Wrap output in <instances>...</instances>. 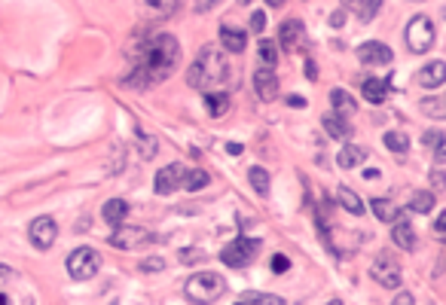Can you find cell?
Listing matches in <instances>:
<instances>
[{"label": "cell", "mask_w": 446, "mask_h": 305, "mask_svg": "<svg viewBox=\"0 0 446 305\" xmlns=\"http://www.w3.org/2000/svg\"><path fill=\"white\" fill-rule=\"evenodd\" d=\"M181 61V43L172 34H153L150 40H144L138 49H134V67L125 76V86L134 89H150L165 83L168 76L174 74Z\"/></svg>", "instance_id": "1"}, {"label": "cell", "mask_w": 446, "mask_h": 305, "mask_svg": "<svg viewBox=\"0 0 446 305\" xmlns=\"http://www.w3.org/2000/svg\"><path fill=\"white\" fill-rule=\"evenodd\" d=\"M226 76H230V61H226L223 49L217 46H202V52L196 55V61L187 70L190 89H199V92L217 89L221 83H226Z\"/></svg>", "instance_id": "2"}, {"label": "cell", "mask_w": 446, "mask_h": 305, "mask_svg": "<svg viewBox=\"0 0 446 305\" xmlns=\"http://www.w3.org/2000/svg\"><path fill=\"white\" fill-rule=\"evenodd\" d=\"M183 293H187L190 302L211 305V302L223 299L226 281H223V275H217V272H196L187 278V284H183Z\"/></svg>", "instance_id": "3"}, {"label": "cell", "mask_w": 446, "mask_h": 305, "mask_svg": "<svg viewBox=\"0 0 446 305\" xmlns=\"http://www.w3.org/2000/svg\"><path fill=\"white\" fill-rule=\"evenodd\" d=\"M260 253V238H247V235H239L232 238L230 244L221 251V262L226 269H245L247 262Z\"/></svg>", "instance_id": "4"}, {"label": "cell", "mask_w": 446, "mask_h": 305, "mask_svg": "<svg viewBox=\"0 0 446 305\" xmlns=\"http://www.w3.org/2000/svg\"><path fill=\"white\" fill-rule=\"evenodd\" d=\"M65 269L74 281H92L98 275V269H101V257L92 247H77V251L68 253Z\"/></svg>", "instance_id": "5"}, {"label": "cell", "mask_w": 446, "mask_h": 305, "mask_svg": "<svg viewBox=\"0 0 446 305\" xmlns=\"http://www.w3.org/2000/svg\"><path fill=\"white\" fill-rule=\"evenodd\" d=\"M110 244L116 247V251H141V247H147V244H156V235H153L150 229H144V226L119 223L116 229L110 232Z\"/></svg>", "instance_id": "6"}, {"label": "cell", "mask_w": 446, "mask_h": 305, "mask_svg": "<svg viewBox=\"0 0 446 305\" xmlns=\"http://www.w3.org/2000/svg\"><path fill=\"white\" fill-rule=\"evenodd\" d=\"M370 278L376 281V284H382L385 290H398L401 281H403V272H401L398 260H394L388 251H382L370 262Z\"/></svg>", "instance_id": "7"}, {"label": "cell", "mask_w": 446, "mask_h": 305, "mask_svg": "<svg viewBox=\"0 0 446 305\" xmlns=\"http://www.w3.org/2000/svg\"><path fill=\"white\" fill-rule=\"evenodd\" d=\"M437 40V31H434V22L428 16H413L407 25V46L409 52H428Z\"/></svg>", "instance_id": "8"}, {"label": "cell", "mask_w": 446, "mask_h": 305, "mask_svg": "<svg viewBox=\"0 0 446 305\" xmlns=\"http://www.w3.org/2000/svg\"><path fill=\"white\" fill-rule=\"evenodd\" d=\"M28 238H31V244L37 247V251H49V247L55 244V238H59V223H55V220L49 217V214L31 220Z\"/></svg>", "instance_id": "9"}, {"label": "cell", "mask_w": 446, "mask_h": 305, "mask_svg": "<svg viewBox=\"0 0 446 305\" xmlns=\"http://www.w3.org/2000/svg\"><path fill=\"white\" fill-rule=\"evenodd\" d=\"M394 52L388 49L385 43H379V40H367V43L358 46V61L364 67H382V65H392Z\"/></svg>", "instance_id": "10"}, {"label": "cell", "mask_w": 446, "mask_h": 305, "mask_svg": "<svg viewBox=\"0 0 446 305\" xmlns=\"http://www.w3.org/2000/svg\"><path fill=\"white\" fill-rule=\"evenodd\" d=\"M183 174H187V168L172 162V165H165L162 171H156V183H153V187H156L159 196H172L183 187Z\"/></svg>", "instance_id": "11"}, {"label": "cell", "mask_w": 446, "mask_h": 305, "mask_svg": "<svg viewBox=\"0 0 446 305\" xmlns=\"http://www.w3.org/2000/svg\"><path fill=\"white\" fill-rule=\"evenodd\" d=\"M254 89H257V95L263 98V101H275V98H278V76H275V67L260 65L254 70Z\"/></svg>", "instance_id": "12"}, {"label": "cell", "mask_w": 446, "mask_h": 305, "mask_svg": "<svg viewBox=\"0 0 446 305\" xmlns=\"http://www.w3.org/2000/svg\"><path fill=\"white\" fill-rule=\"evenodd\" d=\"M141 10L153 22H165V19H172L178 12V0H141Z\"/></svg>", "instance_id": "13"}, {"label": "cell", "mask_w": 446, "mask_h": 305, "mask_svg": "<svg viewBox=\"0 0 446 305\" xmlns=\"http://www.w3.org/2000/svg\"><path fill=\"white\" fill-rule=\"evenodd\" d=\"M303 43V22H296V19H287V22H281L278 28V46L281 49H300Z\"/></svg>", "instance_id": "14"}, {"label": "cell", "mask_w": 446, "mask_h": 305, "mask_svg": "<svg viewBox=\"0 0 446 305\" xmlns=\"http://www.w3.org/2000/svg\"><path fill=\"white\" fill-rule=\"evenodd\" d=\"M446 83V65L443 61H431L419 70V86L422 89H440Z\"/></svg>", "instance_id": "15"}, {"label": "cell", "mask_w": 446, "mask_h": 305, "mask_svg": "<svg viewBox=\"0 0 446 305\" xmlns=\"http://www.w3.org/2000/svg\"><path fill=\"white\" fill-rule=\"evenodd\" d=\"M392 241L401 247V251H416V232H413V226L407 223V217H401L392 223Z\"/></svg>", "instance_id": "16"}, {"label": "cell", "mask_w": 446, "mask_h": 305, "mask_svg": "<svg viewBox=\"0 0 446 305\" xmlns=\"http://www.w3.org/2000/svg\"><path fill=\"white\" fill-rule=\"evenodd\" d=\"M321 125H324V132H327L330 138H336V140H349V138H352L349 119L339 116V113H327V116L321 119Z\"/></svg>", "instance_id": "17"}, {"label": "cell", "mask_w": 446, "mask_h": 305, "mask_svg": "<svg viewBox=\"0 0 446 305\" xmlns=\"http://www.w3.org/2000/svg\"><path fill=\"white\" fill-rule=\"evenodd\" d=\"M343 3L349 12H355L361 22H373L376 12L382 10V0H343Z\"/></svg>", "instance_id": "18"}, {"label": "cell", "mask_w": 446, "mask_h": 305, "mask_svg": "<svg viewBox=\"0 0 446 305\" xmlns=\"http://www.w3.org/2000/svg\"><path fill=\"white\" fill-rule=\"evenodd\" d=\"M373 214H376V220H382V223H388L392 226L394 220H401V217H407L403 211L398 208V202H392V198H373Z\"/></svg>", "instance_id": "19"}, {"label": "cell", "mask_w": 446, "mask_h": 305, "mask_svg": "<svg viewBox=\"0 0 446 305\" xmlns=\"http://www.w3.org/2000/svg\"><path fill=\"white\" fill-rule=\"evenodd\" d=\"M330 107H334V113H339V116L349 119V116H355V113H358V101L345 89H334V92H330Z\"/></svg>", "instance_id": "20"}, {"label": "cell", "mask_w": 446, "mask_h": 305, "mask_svg": "<svg viewBox=\"0 0 446 305\" xmlns=\"http://www.w3.org/2000/svg\"><path fill=\"white\" fill-rule=\"evenodd\" d=\"M388 86H392V80H364L361 83V92H364V98L370 104H385L388 101Z\"/></svg>", "instance_id": "21"}, {"label": "cell", "mask_w": 446, "mask_h": 305, "mask_svg": "<svg viewBox=\"0 0 446 305\" xmlns=\"http://www.w3.org/2000/svg\"><path fill=\"white\" fill-rule=\"evenodd\" d=\"M221 43H223L226 52H245V46H247V34H245V31H239V28L223 25V28H221Z\"/></svg>", "instance_id": "22"}, {"label": "cell", "mask_w": 446, "mask_h": 305, "mask_svg": "<svg viewBox=\"0 0 446 305\" xmlns=\"http://www.w3.org/2000/svg\"><path fill=\"white\" fill-rule=\"evenodd\" d=\"M101 217L108 220L110 226H119V223H125V217H129V202H123V198H110V202H104V208H101Z\"/></svg>", "instance_id": "23"}, {"label": "cell", "mask_w": 446, "mask_h": 305, "mask_svg": "<svg viewBox=\"0 0 446 305\" xmlns=\"http://www.w3.org/2000/svg\"><path fill=\"white\" fill-rule=\"evenodd\" d=\"M364 159H367V147H343L336 156V165L343 168V171H352V168H358Z\"/></svg>", "instance_id": "24"}, {"label": "cell", "mask_w": 446, "mask_h": 305, "mask_svg": "<svg viewBox=\"0 0 446 305\" xmlns=\"http://www.w3.org/2000/svg\"><path fill=\"white\" fill-rule=\"evenodd\" d=\"M336 202L343 204V208L349 211L352 217H361V214H364V202H361L358 193H352L349 187H339V189H336Z\"/></svg>", "instance_id": "25"}, {"label": "cell", "mask_w": 446, "mask_h": 305, "mask_svg": "<svg viewBox=\"0 0 446 305\" xmlns=\"http://www.w3.org/2000/svg\"><path fill=\"white\" fill-rule=\"evenodd\" d=\"M205 107H208L211 116H223L226 110H230V95H223V92H214V89H208L205 92Z\"/></svg>", "instance_id": "26"}, {"label": "cell", "mask_w": 446, "mask_h": 305, "mask_svg": "<svg viewBox=\"0 0 446 305\" xmlns=\"http://www.w3.org/2000/svg\"><path fill=\"white\" fill-rule=\"evenodd\" d=\"M437 204V196L428 193V189H422V193H413L409 198V211H416V214H431Z\"/></svg>", "instance_id": "27"}, {"label": "cell", "mask_w": 446, "mask_h": 305, "mask_svg": "<svg viewBox=\"0 0 446 305\" xmlns=\"http://www.w3.org/2000/svg\"><path fill=\"white\" fill-rule=\"evenodd\" d=\"M247 180H251V187L257 196H263V198L269 196V171L266 168H260V165L247 168Z\"/></svg>", "instance_id": "28"}, {"label": "cell", "mask_w": 446, "mask_h": 305, "mask_svg": "<svg viewBox=\"0 0 446 305\" xmlns=\"http://www.w3.org/2000/svg\"><path fill=\"white\" fill-rule=\"evenodd\" d=\"M382 140H385V147L394 156H407L409 153V138L403 132H385V138H382Z\"/></svg>", "instance_id": "29"}, {"label": "cell", "mask_w": 446, "mask_h": 305, "mask_svg": "<svg viewBox=\"0 0 446 305\" xmlns=\"http://www.w3.org/2000/svg\"><path fill=\"white\" fill-rule=\"evenodd\" d=\"M208 171H202V168H193V171H187L183 174V187L190 189V193H199V189L208 187Z\"/></svg>", "instance_id": "30"}, {"label": "cell", "mask_w": 446, "mask_h": 305, "mask_svg": "<svg viewBox=\"0 0 446 305\" xmlns=\"http://www.w3.org/2000/svg\"><path fill=\"white\" fill-rule=\"evenodd\" d=\"M422 113L425 116H431V119H446V104H443V98H437V95H431V98H425L422 101Z\"/></svg>", "instance_id": "31"}, {"label": "cell", "mask_w": 446, "mask_h": 305, "mask_svg": "<svg viewBox=\"0 0 446 305\" xmlns=\"http://www.w3.org/2000/svg\"><path fill=\"white\" fill-rule=\"evenodd\" d=\"M239 302H251V305H285V299L275 293H260V290H251V293H245Z\"/></svg>", "instance_id": "32"}, {"label": "cell", "mask_w": 446, "mask_h": 305, "mask_svg": "<svg viewBox=\"0 0 446 305\" xmlns=\"http://www.w3.org/2000/svg\"><path fill=\"white\" fill-rule=\"evenodd\" d=\"M257 55H260V65H269V67L278 65V49H275L272 40H260Z\"/></svg>", "instance_id": "33"}, {"label": "cell", "mask_w": 446, "mask_h": 305, "mask_svg": "<svg viewBox=\"0 0 446 305\" xmlns=\"http://www.w3.org/2000/svg\"><path fill=\"white\" fill-rule=\"evenodd\" d=\"M134 134H138V140H141V156H144V159L156 156V150H159V147H156V138H147V132H144V129H138Z\"/></svg>", "instance_id": "34"}, {"label": "cell", "mask_w": 446, "mask_h": 305, "mask_svg": "<svg viewBox=\"0 0 446 305\" xmlns=\"http://www.w3.org/2000/svg\"><path fill=\"white\" fill-rule=\"evenodd\" d=\"M269 269H272V272H275V275H285V272H287V269H290V260L285 257V253H275V257H272V260H269Z\"/></svg>", "instance_id": "35"}, {"label": "cell", "mask_w": 446, "mask_h": 305, "mask_svg": "<svg viewBox=\"0 0 446 305\" xmlns=\"http://www.w3.org/2000/svg\"><path fill=\"white\" fill-rule=\"evenodd\" d=\"M162 269H165V260H162V257H150V260L141 262V272H147V275L162 272Z\"/></svg>", "instance_id": "36"}, {"label": "cell", "mask_w": 446, "mask_h": 305, "mask_svg": "<svg viewBox=\"0 0 446 305\" xmlns=\"http://www.w3.org/2000/svg\"><path fill=\"white\" fill-rule=\"evenodd\" d=\"M251 31H254V34H263V31H266V12H263V10L251 12Z\"/></svg>", "instance_id": "37"}, {"label": "cell", "mask_w": 446, "mask_h": 305, "mask_svg": "<svg viewBox=\"0 0 446 305\" xmlns=\"http://www.w3.org/2000/svg\"><path fill=\"white\" fill-rule=\"evenodd\" d=\"M431 180H434V189H446V180H443V165H434V171H431Z\"/></svg>", "instance_id": "38"}, {"label": "cell", "mask_w": 446, "mask_h": 305, "mask_svg": "<svg viewBox=\"0 0 446 305\" xmlns=\"http://www.w3.org/2000/svg\"><path fill=\"white\" fill-rule=\"evenodd\" d=\"M440 138H443V132H437V129H434V132H425V134H422V144L434 147V144H437V140H440Z\"/></svg>", "instance_id": "39"}, {"label": "cell", "mask_w": 446, "mask_h": 305, "mask_svg": "<svg viewBox=\"0 0 446 305\" xmlns=\"http://www.w3.org/2000/svg\"><path fill=\"white\" fill-rule=\"evenodd\" d=\"M181 260H183V262H196V260H205V251H181Z\"/></svg>", "instance_id": "40"}, {"label": "cell", "mask_w": 446, "mask_h": 305, "mask_svg": "<svg viewBox=\"0 0 446 305\" xmlns=\"http://www.w3.org/2000/svg\"><path fill=\"white\" fill-rule=\"evenodd\" d=\"M443 232H446V214H440V217L434 220V235L443 238Z\"/></svg>", "instance_id": "41"}, {"label": "cell", "mask_w": 446, "mask_h": 305, "mask_svg": "<svg viewBox=\"0 0 446 305\" xmlns=\"http://www.w3.org/2000/svg\"><path fill=\"white\" fill-rule=\"evenodd\" d=\"M217 6V0H196V10L199 12H208V10H214Z\"/></svg>", "instance_id": "42"}, {"label": "cell", "mask_w": 446, "mask_h": 305, "mask_svg": "<svg viewBox=\"0 0 446 305\" xmlns=\"http://www.w3.org/2000/svg\"><path fill=\"white\" fill-rule=\"evenodd\" d=\"M287 104H290V107H306V98H300V95H287Z\"/></svg>", "instance_id": "43"}, {"label": "cell", "mask_w": 446, "mask_h": 305, "mask_svg": "<svg viewBox=\"0 0 446 305\" xmlns=\"http://www.w3.org/2000/svg\"><path fill=\"white\" fill-rule=\"evenodd\" d=\"M226 150H230V156H242V144H239V140H230Z\"/></svg>", "instance_id": "44"}, {"label": "cell", "mask_w": 446, "mask_h": 305, "mask_svg": "<svg viewBox=\"0 0 446 305\" xmlns=\"http://www.w3.org/2000/svg\"><path fill=\"white\" fill-rule=\"evenodd\" d=\"M306 76H309V80H318V67H315V61H306Z\"/></svg>", "instance_id": "45"}, {"label": "cell", "mask_w": 446, "mask_h": 305, "mask_svg": "<svg viewBox=\"0 0 446 305\" xmlns=\"http://www.w3.org/2000/svg\"><path fill=\"white\" fill-rule=\"evenodd\" d=\"M343 12H334V16H330V22H334V28H343Z\"/></svg>", "instance_id": "46"}, {"label": "cell", "mask_w": 446, "mask_h": 305, "mask_svg": "<svg viewBox=\"0 0 446 305\" xmlns=\"http://www.w3.org/2000/svg\"><path fill=\"white\" fill-rule=\"evenodd\" d=\"M364 177H367V180H376V177H379V171H376V168H367V171H364Z\"/></svg>", "instance_id": "47"}, {"label": "cell", "mask_w": 446, "mask_h": 305, "mask_svg": "<svg viewBox=\"0 0 446 305\" xmlns=\"http://www.w3.org/2000/svg\"><path fill=\"white\" fill-rule=\"evenodd\" d=\"M392 302H413V296H409V293H401V296H394Z\"/></svg>", "instance_id": "48"}, {"label": "cell", "mask_w": 446, "mask_h": 305, "mask_svg": "<svg viewBox=\"0 0 446 305\" xmlns=\"http://www.w3.org/2000/svg\"><path fill=\"white\" fill-rule=\"evenodd\" d=\"M266 6H275V10H278V6H285V0H266Z\"/></svg>", "instance_id": "49"}, {"label": "cell", "mask_w": 446, "mask_h": 305, "mask_svg": "<svg viewBox=\"0 0 446 305\" xmlns=\"http://www.w3.org/2000/svg\"><path fill=\"white\" fill-rule=\"evenodd\" d=\"M239 3H242V6H247V3H251V0H239Z\"/></svg>", "instance_id": "50"}, {"label": "cell", "mask_w": 446, "mask_h": 305, "mask_svg": "<svg viewBox=\"0 0 446 305\" xmlns=\"http://www.w3.org/2000/svg\"><path fill=\"white\" fill-rule=\"evenodd\" d=\"M409 3H422V0H409Z\"/></svg>", "instance_id": "51"}]
</instances>
